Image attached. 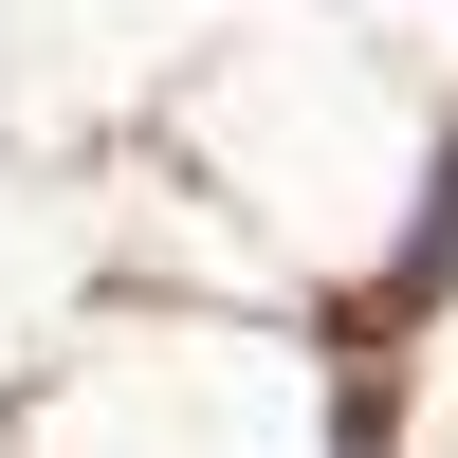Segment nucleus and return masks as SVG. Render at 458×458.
I'll return each instance as SVG.
<instances>
[{
  "label": "nucleus",
  "instance_id": "1",
  "mask_svg": "<svg viewBox=\"0 0 458 458\" xmlns=\"http://www.w3.org/2000/svg\"><path fill=\"white\" fill-rule=\"evenodd\" d=\"M403 293H458V147H440V183H422V239H403Z\"/></svg>",
  "mask_w": 458,
  "mask_h": 458
}]
</instances>
